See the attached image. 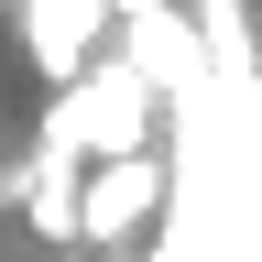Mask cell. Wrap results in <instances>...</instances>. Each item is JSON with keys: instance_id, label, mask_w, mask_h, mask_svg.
Masks as SVG:
<instances>
[{"instance_id": "cell-1", "label": "cell", "mask_w": 262, "mask_h": 262, "mask_svg": "<svg viewBox=\"0 0 262 262\" xmlns=\"http://www.w3.org/2000/svg\"><path fill=\"white\" fill-rule=\"evenodd\" d=\"M11 22H22V55H33V77L66 98V88H77L98 55H110V22H120V0H11Z\"/></svg>"}, {"instance_id": "cell-2", "label": "cell", "mask_w": 262, "mask_h": 262, "mask_svg": "<svg viewBox=\"0 0 262 262\" xmlns=\"http://www.w3.org/2000/svg\"><path fill=\"white\" fill-rule=\"evenodd\" d=\"M153 219H175V164H164V153H120V164H88V219H77V241L120 251L131 229H153Z\"/></svg>"}, {"instance_id": "cell-3", "label": "cell", "mask_w": 262, "mask_h": 262, "mask_svg": "<svg viewBox=\"0 0 262 262\" xmlns=\"http://www.w3.org/2000/svg\"><path fill=\"white\" fill-rule=\"evenodd\" d=\"M77 219H88V164L22 153V229L33 241H77Z\"/></svg>"}]
</instances>
